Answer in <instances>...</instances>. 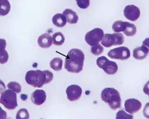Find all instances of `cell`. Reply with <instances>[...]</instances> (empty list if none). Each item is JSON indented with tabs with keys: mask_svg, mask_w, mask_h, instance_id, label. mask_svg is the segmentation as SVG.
<instances>
[{
	"mask_svg": "<svg viewBox=\"0 0 149 119\" xmlns=\"http://www.w3.org/2000/svg\"><path fill=\"white\" fill-rule=\"evenodd\" d=\"M84 59V54L81 50L71 49L65 58V69L68 72L78 73L83 70Z\"/></svg>",
	"mask_w": 149,
	"mask_h": 119,
	"instance_id": "obj_1",
	"label": "cell"
},
{
	"mask_svg": "<svg viewBox=\"0 0 149 119\" xmlns=\"http://www.w3.org/2000/svg\"><path fill=\"white\" fill-rule=\"evenodd\" d=\"M116 118L117 119H132L133 118V116L127 113H126L125 112L124 110L122 109L119 111L117 113Z\"/></svg>",
	"mask_w": 149,
	"mask_h": 119,
	"instance_id": "obj_26",
	"label": "cell"
},
{
	"mask_svg": "<svg viewBox=\"0 0 149 119\" xmlns=\"http://www.w3.org/2000/svg\"><path fill=\"white\" fill-rule=\"evenodd\" d=\"M0 53H1V64H4L7 62L8 59V54L5 48L6 46V42L4 39L0 40Z\"/></svg>",
	"mask_w": 149,
	"mask_h": 119,
	"instance_id": "obj_17",
	"label": "cell"
},
{
	"mask_svg": "<svg viewBox=\"0 0 149 119\" xmlns=\"http://www.w3.org/2000/svg\"><path fill=\"white\" fill-rule=\"evenodd\" d=\"M108 56L113 59L126 60L130 57V50L128 48L124 46L117 47L110 50Z\"/></svg>",
	"mask_w": 149,
	"mask_h": 119,
	"instance_id": "obj_8",
	"label": "cell"
},
{
	"mask_svg": "<svg viewBox=\"0 0 149 119\" xmlns=\"http://www.w3.org/2000/svg\"><path fill=\"white\" fill-rule=\"evenodd\" d=\"M53 73L48 70L42 71L40 70L28 71L25 80L30 85L36 88H41L44 84L49 83L53 80Z\"/></svg>",
	"mask_w": 149,
	"mask_h": 119,
	"instance_id": "obj_2",
	"label": "cell"
},
{
	"mask_svg": "<svg viewBox=\"0 0 149 119\" xmlns=\"http://www.w3.org/2000/svg\"><path fill=\"white\" fill-rule=\"evenodd\" d=\"M136 32V27L134 24L128 22L126 29L123 33L128 37H132L135 35Z\"/></svg>",
	"mask_w": 149,
	"mask_h": 119,
	"instance_id": "obj_22",
	"label": "cell"
},
{
	"mask_svg": "<svg viewBox=\"0 0 149 119\" xmlns=\"http://www.w3.org/2000/svg\"><path fill=\"white\" fill-rule=\"evenodd\" d=\"M0 7V14L1 16L6 15L11 10V5L9 1L7 0H1Z\"/></svg>",
	"mask_w": 149,
	"mask_h": 119,
	"instance_id": "obj_19",
	"label": "cell"
},
{
	"mask_svg": "<svg viewBox=\"0 0 149 119\" xmlns=\"http://www.w3.org/2000/svg\"><path fill=\"white\" fill-rule=\"evenodd\" d=\"M76 1L77 6L81 8H87L89 7L90 4V1L89 0H79Z\"/></svg>",
	"mask_w": 149,
	"mask_h": 119,
	"instance_id": "obj_27",
	"label": "cell"
},
{
	"mask_svg": "<svg viewBox=\"0 0 149 119\" xmlns=\"http://www.w3.org/2000/svg\"><path fill=\"white\" fill-rule=\"evenodd\" d=\"M50 67L55 71L61 70L63 65L62 59L59 57L54 58L50 61Z\"/></svg>",
	"mask_w": 149,
	"mask_h": 119,
	"instance_id": "obj_20",
	"label": "cell"
},
{
	"mask_svg": "<svg viewBox=\"0 0 149 119\" xmlns=\"http://www.w3.org/2000/svg\"><path fill=\"white\" fill-rule=\"evenodd\" d=\"M123 12L125 17L132 21H136L139 18L141 15L139 8L134 5L126 6Z\"/></svg>",
	"mask_w": 149,
	"mask_h": 119,
	"instance_id": "obj_9",
	"label": "cell"
},
{
	"mask_svg": "<svg viewBox=\"0 0 149 119\" xmlns=\"http://www.w3.org/2000/svg\"><path fill=\"white\" fill-rule=\"evenodd\" d=\"M97 64L109 75L115 74L118 70L117 63L113 61H110L104 56L100 57L97 59Z\"/></svg>",
	"mask_w": 149,
	"mask_h": 119,
	"instance_id": "obj_6",
	"label": "cell"
},
{
	"mask_svg": "<svg viewBox=\"0 0 149 119\" xmlns=\"http://www.w3.org/2000/svg\"><path fill=\"white\" fill-rule=\"evenodd\" d=\"M0 102L7 109H15L18 106L16 93L10 89L4 91L1 93Z\"/></svg>",
	"mask_w": 149,
	"mask_h": 119,
	"instance_id": "obj_4",
	"label": "cell"
},
{
	"mask_svg": "<svg viewBox=\"0 0 149 119\" xmlns=\"http://www.w3.org/2000/svg\"><path fill=\"white\" fill-rule=\"evenodd\" d=\"M104 36V31L96 28L88 32L85 35V41L91 46L98 45Z\"/></svg>",
	"mask_w": 149,
	"mask_h": 119,
	"instance_id": "obj_7",
	"label": "cell"
},
{
	"mask_svg": "<svg viewBox=\"0 0 149 119\" xmlns=\"http://www.w3.org/2000/svg\"><path fill=\"white\" fill-rule=\"evenodd\" d=\"M128 22L121 20L116 21L112 25L113 30L115 32H124L127 26Z\"/></svg>",
	"mask_w": 149,
	"mask_h": 119,
	"instance_id": "obj_18",
	"label": "cell"
},
{
	"mask_svg": "<svg viewBox=\"0 0 149 119\" xmlns=\"http://www.w3.org/2000/svg\"><path fill=\"white\" fill-rule=\"evenodd\" d=\"M101 98L114 111L121 107L122 101L120 93L118 91L113 88H106L103 90L101 92Z\"/></svg>",
	"mask_w": 149,
	"mask_h": 119,
	"instance_id": "obj_3",
	"label": "cell"
},
{
	"mask_svg": "<svg viewBox=\"0 0 149 119\" xmlns=\"http://www.w3.org/2000/svg\"><path fill=\"white\" fill-rule=\"evenodd\" d=\"M29 118V115L28 110L25 109H21L17 111L16 116V119H28Z\"/></svg>",
	"mask_w": 149,
	"mask_h": 119,
	"instance_id": "obj_24",
	"label": "cell"
},
{
	"mask_svg": "<svg viewBox=\"0 0 149 119\" xmlns=\"http://www.w3.org/2000/svg\"><path fill=\"white\" fill-rule=\"evenodd\" d=\"M66 93L68 100L73 102L78 100L81 97L82 90L79 86L71 85L67 88Z\"/></svg>",
	"mask_w": 149,
	"mask_h": 119,
	"instance_id": "obj_10",
	"label": "cell"
},
{
	"mask_svg": "<svg viewBox=\"0 0 149 119\" xmlns=\"http://www.w3.org/2000/svg\"><path fill=\"white\" fill-rule=\"evenodd\" d=\"M37 42L42 48H48L52 45L53 39L49 34L44 33L39 37Z\"/></svg>",
	"mask_w": 149,
	"mask_h": 119,
	"instance_id": "obj_14",
	"label": "cell"
},
{
	"mask_svg": "<svg viewBox=\"0 0 149 119\" xmlns=\"http://www.w3.org/2000/svg\"><path fill=\"white\" fill-rule=\"evenodd\" d=\"M53 44L56 46L62 45L65 42V37L61 32H58L52 36Z\"/></svg>",
	"mask_w": 149,
	"mask_h": 119,
	"instance_id": "obj_21",
	"label": "cell"
},
{
	"mask_svg": "<svg viewBox=\"0 0 149 119\" xmlns=\"http://www.w3.org/2000/svg\"><path fill=\"white\" fill-rule=\"evenodd\" d=\"M7 86L9 89L17 93H19L21 91V86L16 81L11 82L7 84Z\"/></svg>",
	"mask_w": 149,
	"mask_h": 119,
	"instance_id": "obj_23",
	"label": "cell"
},
{
	"mask_svg": "<svg viewBox=\"0 0 149 119\" xmlns=\"http://www.w3.org/2000/svg\"><path fill=\"white\" fill-rule=\"evenodd\" d=\"M47 95L45 91L42 90H37L31 94V100L37 105L42 104L46 100Z\"/></svg>",
	"mask_w": 149,
	"mask_h": 119,
	"instance_id": "obj_12",
	"label": "cell"
},
{
	"mask_svg": "<svg viewBox=\"0 0 149 119\" xmlns=\"http://www.w3.org/2000/svg\"><path fill=\"white\" fill-rule=\"evenodd\" d=\"M124 41V37L121 33L106 34L101 40V44L104 46L109 48L113 46L122 45Z\"/></svg>",
	"mask_w": 149,
	"mask_h": 119,
	"instance_id": "obj_5",
	"label": "cell"
},
{
	"mask_svg": "<svg viewBox=\"0 0 149 119\" xmlns=\"http://www.w3.org/2000/svg\"><path fill=\"white\" fill-rule=\"evenodd\" d=\"M142 104L138 100L130 99L125 101V108L127 112L131 114L136 113L141 109Z\"/></svg>",
	"mask_w": 149,
	"mask_h": 119,
	"instance_id": "obj_11",
	"label": "cell"
},
{
	"mask_svg": "<svg viewBox=\"0 0 149 119\" xmlns=\"http://www.w3.org/2000/svg\"><path fill=\"white\" fill-rule=\"evenodd\" d=\"M104 51L103 47L100 44L94 46L91 48V52L92 54L96 56H99L102 54Z\"/></svg>",
	"mask_w": 149,
	"mask_h": 119,
	"instance_id": "obj_25",
	"label": "cell"
},
{
	"mask_svg": "<svg viewBox=\"0 0 149 119\" xmlns=\"http://www.w3.org/2000/svg\"><path fill=\"white\" fill-rule=\"evenodd\" d=\"M63 14L66 17L67 21L70 24H75L79 20V17L76 12L71 9H66L64 10Z\"/></svg>",
	"mask_w": 149,
	"mask_h": 119,
	"instance_id": "obj_15",
	"label": "cell"
},
{
	"mask_svg": "<svg viewBox=\"0 0 149 119\" xmlns=\"http://www.w3.org/2000/svg\"><path fill=\"white\" fill-rule=\"evenodd\" d=\"M52 22L57 27L62 28L67 23V19L63 14L56 13L52 18Z\"/></svg>",
	"mask_w": 149,
	"mask_h": 119,
	"instance_id": "obj_16",
	"label": "cell"
},
{
	"mask_svg": "<svg viewBox=\"0 0 149 119\" xmlns=\"http://www.w3.org/2000/svg\"><path fill=\"white\" fill-rule=\"evenodd\" d=\"M149 53V45L143 44L141 47L134 49L133 56L137 60H143L147 57Z\"/></svg>",
	"mask_w": 149,
	"mask_h": 119,
	"instance_id": "obj_13",
	"label": "cell"
}]
</instances>
